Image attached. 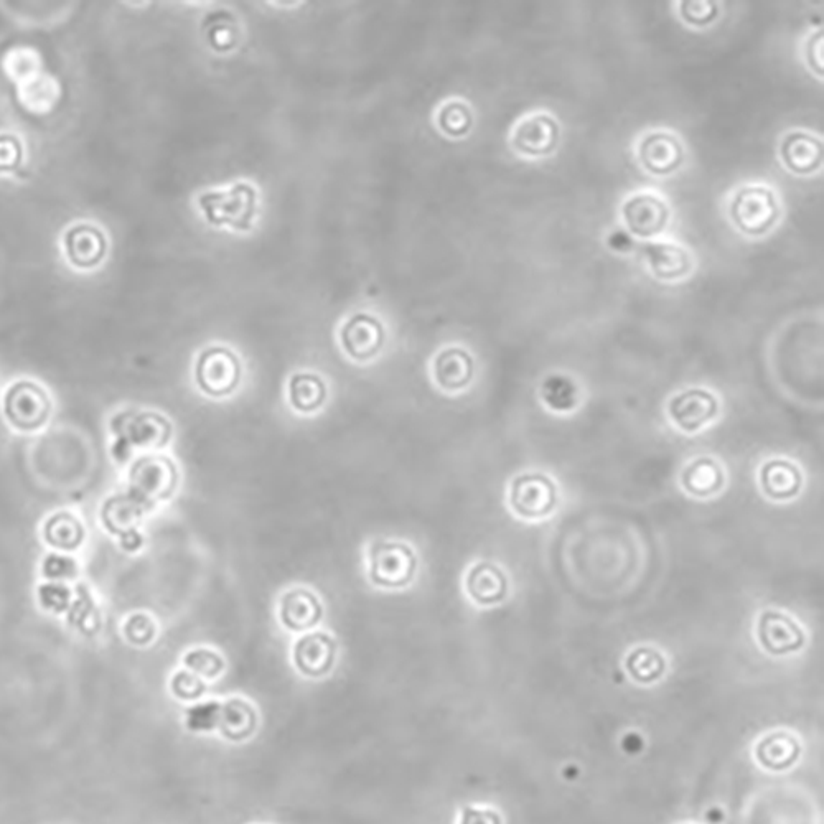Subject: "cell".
I'll list each match as a JSON object with an SVG mask.
<instances>
[{
	"mask_svg": "<svg viewBox=\"0 0 824 824\" xmlns=\"http://www.w3.org/2000/svg\"><path fill=\"white\" fill-rule=\"evenodd\" d=\"M111 427L116 436L114 457L121 462L129 459L134 449H160L172 437L170 422L155 412H121Z\"/></svg>",
	"mask_w": 824,
	"mask_h": 824,
	"instance_id": "cell-1",
	"label": "cell"
},
{
	"mask_svg": "<svg viewBox=\"0 0 824 824\" xmlns=\"http://www.w3.org/2000/svg\"><path fill=\"white\" fill-rule=\"evenodd\" d=\"M129 482L127 493L152 508L157 501L169 500L174 495L178 473L174 462L164 455H146L132 465Z\"/></svg>",
	"mask_w": 824,
	"mask_h": 824,
	"instance_id": "cell-2",
	"label": "cell"
},
{
	"mask_svg": "<svg viewBox=\"0 0 824 824\" xmlns=\"http://www.w3.org/2000/svg\"><path fill=\"white\" fill-rule=\"evenodd\" d=\"M780 208L772 190L765 187L740 188L731 206L734 225L750 236L765 235L777 223Z\"/></svg>",
	"mask_w": 824,
	"mask_h": 824,
	"instance_id": "cell-3",
	"label": "cell"
},
{
	"mask_svg": "<svg viewBox=\"0 0 824 824\" xmlns=\"http://www.w3.org/2000/svg\"><path fill=\"white\" fill-rule=\"evenodd\" d=\"M50 411V398L38 384L20 381L10 386L5 393L4 414L10 426L17 431L33 432L42 429L50 417Z\"/></svg>",
	"mask_w": 824,
	"mask_h": 824,
	"instance_id": "cell-4",
	"label": "cell"
},
{
	"mask_svg": "<svg viewBox=\"0 0 824 824\" xmlns=\"http://www.w3.org/2000/svg\"><path fill=\"white\" fill-rule=\"evenodd\" d=\"M416 556L403 543L378 541L370 549V579L388 589L408 586L416 572Z\"/></svg>",
	"mask_w": 824,
	"mask_h": 824,
	"instance_id": "cell-5",
	"label": "cell"
},
{
	"mask_svg": "<svg viewBox=\"0 0 824 824\" xmlns=\"http://www.w3.org/2000/svg\"><path fill=\"white\" fill-rule=\"evenodd\" d=\"M241 365L235 353L223 347L208 348L198 356L195 380L203 393L223 398L238 388Z\"/></svg>",
	"mask_w": 824,
	"mask_h": 824,
	"instance_id": "cell-6",
	"label": "cell"
},
{
	"mask_svg": "<svg viewBox=\"0 0 824 824\" xmlns=\"http://www.w3.org/2000/svg\"><path fill=\"white\" fill-rule=\"evenodd\" d=\"M559 126L548 114H534L516 126L511 146L516 152L531 157L553 154L558 147Z\"/></svg>",
	"mask_w": 824,
	"mask_h": 824,
	"instance_id": "cell-7",
	"label": "cell"
},
{
	"mask_svg": "<svg viewBox=\"0 0 824 824\" xmlns=\"http://www.w3.org/2000/svg\"><path fill=\"white\" fill-rule=\"evenodd\" d=\"M623 220L630 233L640 238H651L665 230L670 211L665 202L650 193L630 198L623 205Z\"/></svg>",
	"mask_w": 824,
	"mask_h": 824,
	"instance_id": "cell-8",
	"label": "cell"
},
{
	"mask_svg": "<svg viewBox=\"0 0 824 824\" xmlns=\"http://www.w3.org/2000/svg\"><path fill=\"white\" fill-rule=\"evenodd\" d=\"M638 155L651 174L670 175L683 164L684 149L673 134L653 132L643 139Z\"/></svg>",
	"mask_w": 824,
	"mask_h": 824,
	"instance_id": "cell-9",
	"label": "cell"
},
{
	"mask_svg": "<svg viewBox=\"0 0 824 824\" xmlns=\"http://www.w3.org/2000/svg\"><path fill=\"white\" fill-rule=\"evenodd\" d=\"M556 490L548 478L541 475L521 477L511 488V505L523 516H543L553 510Z\"/></svg>",
	"mask_w": 824,
	"mask_h": 824,
	"instance_id": "cell-10",
	"label": "cell"
},
{
	"mask_svg": "<svg viewBox=\"0 0 824 824\" xmlns=\"http://www.w3.org/2000/svg\"><path fill=\"white\" fill-rule=\"evenodd\" d=\"M337 647L327 633H309L299 638L294 647V663L300 673L310 678L327 675L335 660Z\"/></svg>",
	"mask_w": 824,
	"mask_h": 824,
	"instance_id": "cell-11",
	"label": "cell"
},
{
	"mask_svg": "<svg viewBox=\"0 0 824 824\" xmlns=\"http://www.w3.org/2000/svg\"><path fill=\"white\" fill-rule=\"evenodd\" d=\"M279 615L284 627L292 632H307L322 620L324 609L317 595L304 587H295L282 595Z\"/></svg>",
	"mask_w": 824,
	"mask_h": 824,
	"instance_id": "cell-12",
	"label": "cell"
},
{
	"mask_svg": "<svg viewBox=\"0 0 824 824\" xmlns=\"http://www.w3.org/2000/svg\"><path fill=\"white\" fill-rule=\"evenodd\" d=\"M383 342V327L368 315H356L342 328L343 348L353 360H370L380 352Z\"/></svg>",
	"mask_w": 824,
	"mask_h": 824,
	"instance_id": "cell-13",
	"label": "cell"
},
{
	"mask_svg": "<svg viewBox=\"0 0 824 824\" xmlns=\"http://www.w3.org/2000/svg\"><path fill=\"white\" fill-rule=\"evenodd\" d=\"M149 510L141 501L132 497L131 493L114 497L104 505L103 523L111 533L121 536V543L127 539L142 541L137 526L141 525L142 516Z\"/></svg>",
	"mask_w": 824,
	"mask_h": 824,
	"instance_id": "cell-14",
	"label": "cell"
},
{
	"mask_svg": "<svg viewBox=\"0 0 824 824\" xmlns=\"http://www.w3.org/2000/svg\"><path fill=\"white\" fill-rule=\"evenodd\" d=\"M65 251L73 266L91 269L103 261L106 238L94 226H73L65 235Z\"/></svg>",
	"mask_w": 824,
	"mask_h": 824,
	"instance_id": "cell-15",
	"label": "cell"
},
{
	"mask_svg": "<svg viewBox=\"0 0 824 824\" xmlns=\"http://www.w3.org/2000/svg\"><path fill=\"white\" fill-rule=\"evenodd\" d=\"M780 155L788 169L798 175L813 174L823 162V144L806 132H792L783 139Z\"/></svg>",
	"mask_w": 824,
	"mask_h": 824,
	"instance_id": "cell-16",
	"label": "cell"
},
{
	"mask_svg": "<svg viewBox=\"0 0 824 824\" xmlns=\"http://www.w3.org/2000/svg\"><path fill=\"white\" fill-rule=\"evenodd\" d=\"M653 276L661 281H675L688 274L691 258L683 248L670 243H647L642 249Z\"/></svg>",
	"mask_w": 824,
	"mask_h": 824,
	"instance_id": "cell-17",
	"label": "cell"
},
{
	"mask_svg": "<svg viewBox=\"0 0 824 824\" xmlns=\"http://www.w3.org/2000/svg\"><path fill=\"white\" fill-rule=\"evenodd\" d=\"M434 376L437 384L447 391L465 388L473 376L472 358L460 348L444 350L434 361Z\"/></svg>",
	"mask_w": 824,
	"mask_h": 824,
	"instance_id": "cell-18",
	"label": "cell"
},
{
	"mask_svg": "<svg viewBox=\"0 0 824 824\" xmlns=\"http://www.w3.org/2000/svg\"><path fill=\"white\" fill-rule=\"evenodd\" d=\"M714 412H716V401L711 394L701 389L689 391L671 404V414L676 422L688 431H696L698 427L703 426L704 422L714 416Z\"/></svg>",
	"mask_w": 824,
	"mask_h": 824,
	"instance_id": "cell-19",
	"label": "cell"
},
{
	"mask_svg": "<svg viewBox=\"0 0 824 824\" xmlns=\"http://www.w3.org/2000/svg\"><path fill=\"white\" fill-rule=\"evenodd\" d=\"M760 638L768 651L775 655H783L788 651L796 650L803 642V635L796 628L792 620H788L785 615L768 612L762 617V627H760Z\"/></svg>",
	"mask_w": 824,
	"mask_h": 824,
	"instance_id": "cell-20",
	"label": "cell"
},
{
	"mask_svg": "<svg viewBox=\"0 0 824 824\" xmlns=\"http://www.w3.org/2000/svg\"><path fill=\"white\" fill-rule=\"evenodd\" d=\"M467 590L478 604H497L506 592L505 576L493 564L480 562L467 577Z\"/></svg>",
	"mask_w": 824,
	"mask_h": 824,
	"instance_id": "cell-21",
	"label": "cell"
},
{
	"mask_svg": "<svg viewBox=\"0 0 824 824\" xmlns=\"http://www.w3.org/2000/svg\"><path fill=\"white\" fill-rule=\"evenodd\" d=\"M256 727V712L243 699H230L221 704L220 729L231 740H243L251 736Z\"/></svg>",
	"mask_w": 824,
	"mask_h": 824,
	"instance_id": "cell-22",
	"label": "cell"
},
{
	"mask_svg": "<svg viewBox=\"0 0 824 824\" xmlns=\"http://www.w3.org/2000/svg\"><path fill=\"white\" fill-rule=\"evenodd\" d=\"M327 399V386L317 375L300 373L292 376L289 383V401L292 408L299 412H314L322 408Z\"/></svg>",
	"mask_w": 824,
	"mask_h": 824,
	"instance_id": "cell-23",
	"label": "cell"
},
{
	"mask_svg": "<svg viewBox=\"0 0 824 824\" xmlns=\"http://www.w3.org/2000/svg\"><path fill=\"white\" fill-rule=\"evenodd\" d=\"M798 752H800L798 742L787 732H775L772 736L762 740L757 749L760 762L773 770L790 767L798 757Z\"/></svg>",
	"mask_w": 824,
	"mask_h": 824,
	"instance_id": "cell-24",
	"label": "cell"
},
{
	"mask_svg": "<svg viewBox=\"0 0 824 824\" xmlns=\"http://www.w3.org/2000/svg\"><path fill=\"white\" fill-rule=\"evenodd\" d=\"M43 536L53 548L60 549V551H75L80 548L85 539V530L75 516L60 513L48 520Z\"/></svg>",
	"mask_w": 824,
	"mask_h": 824,
	"instance_id": "cell-25",
	"label": "cell"
},
{
	"mask_svg": "<svg viewBox=\"0 0 824 824\" xmlns=\"http://www.w3.org/2000/svg\"><path fill=\"white\" fill-rule=\"evenodd\" d=\"M762 477H764L765 490L775 498L792 497L800 485V475L795 467L785 462H773L767 465Z\"/></svg>",
	"mask_w": 824,
	"mask_h": 824,
	"instance_id": "cell-26",
	"label": "cell"
},
{
	"mask_svg": "<svg viewBox=\"0 0 824 824\" xmlns=\"http://www.w3.org/2000/svg\"><path fill=\"white\" fill-rule=\"evenodd\" d=\"M185 670L192 671L198 678L215 679L225 671V660L216 651L208 648H198V650L188 651L183 656Z\"/></svg>",
	"mask_w": 824,
	"mask_h": 824,
	"instance_id": "cell-27",
	"label": "cell"
},
{
	"mask_svg": "<svg viewBox=\"0 0 824 824\" xmlns=\"http://www.w3.org/2000/svg\"><path fill=\"white\" fill-rule=\"evenodd\" d=\"M221 703L206 701L195 704L185 712V727L190 732H211L218 729L220 722Z\"/></svg>",
	"mask_w": 824,
	"mask_h": 824,
	"instance_id": "cell-28",
	"label": "cell"
},
{
	"mask_svg": "<svg viewBox=\"0 0 824 824\" xmlns=\"http://www.w3.org/2000/svg\"><path fill=\"white\" fill-rule=\"evenodd\" d=\"M719 483H721V473L709 460H701L684 475V485H688L689 490L698 495L714 492Z\"/></svg>",
	"mask_w": 824,
	"mask_h": 824,
	"instance_id": "cell-29",
	"label": "cell"
},
{
	"mask_svg": "<svg viewBox=\"0 0 824 824\" xmlns=\"http://www.w3.org/2000/svg\"><path fill=\"white\" fill-rule=\"evenodd\" d=\"M628 670L638 681L650 683L663 673V660L653 650H638L628 660Z\"/></svg>",
	"mask_w": 824,
	"mask_h": 824,
	"instance_id": "cell-30",
	"label": "cell"
},
{
	"mask_svg": "<svg viewBox=\"0 0 824 824\" xmlns=\"http://www.w3.org/2000/svg\"><path fill=\"white\" fill-rule=\"evenodd\" d=\"M170 689L175 698L182 699V701H195L205 693L206 686L205 681L193 675L192 671L180 670L172 676Z\"/></svg>",
	"mask_w": 824,
	"mask_h": 824,
	"instance_id": "cell-31",
	"label": "cell"
},
{
	"mask_svg": "<svg viewBox=\"0 0 824 824\" xmlns=\"http://www.w3.org/2000/svg\"><path fill=\"white\" fill-rule=\"evenodd\" d=\"M441 126L450 136H464L472 126L469 108L460 103L445 106L441 114Z\"/></svg>",
	"mask_w": 824,
	"mask_h": 824,
	"instance_id": "cell-32",
	"label": "cell"
},
{
	"mask_svg": "<svg viewBox=\"0 0 824 824\" xmlns=\"http://www.w3.org/2000/svg\"><path fill=\"white\" fill-rule=\"evenodd\" d=\"M124 635L134 645H149L157 635L154 620L146 614H134L124 625Z\"/></svg>",
	"mask_w": 824,
	"mask_h": 824,
	"instance_id": "cell-33",
	"label": "cell"
},
{
	"mask_svg": "<svg viewBox=\"0 0 824 824\" xmlns=\"http://www.w3.org/2000/svg\"><path fill=\"white\" fill-rule=\"evenodd\" d=\"M38 599L43 609L50 610L53 614H61L68 609L70 604V590L61 584H47L38 589Z\"/></svg>",
	"mask_w": 824,
	"mask_h": 824,
	"instance_id": "cell-34",
	"label": "cell"
},
{
	"mask_svg": "<svg viewBox=\"0 0 824 824\" xmlns=\"http://www.w3.org/2000/svg\"><path fill=\"white\" fill-rule=\"evenodd\" d=\"M42 571L43 576L52 579V581L71 579V577L76 576V564L73 559L58 556V554H50L43 562Z\"/></svg>",
	"mask_w": 824,
	"mask_h": 824,
	"instance_id": "cell-35",
	"label": "cell"
},
{
	"mask_svg": "<svg viewBox=\"0 0 824 824\" xmlns=\"http://www.w3.org/2000/svg\"><path fill=\"white\" fill-rule=\"evenodd\" d=\"M681 12L689 24L706 25L714 20L717 9L712 2H684Z\"/></svg>",
	"mask_w": 824,
	"mask_h": 824,
	"instance_id": "cell-36",
	"label": "cell"
},
{
	"mask_svg": "<svg viewBox=\"0 0 824 824\" xmlns=\"http://www.w3.org/2000/svg\"><path fill=\"white\" fill-rule=\"evenodd\" d=\"M20 146L15 137H0V172H7L17 167L20 160Z\"/></svg>",
	"mask_w": 824,
	"mask_h": 824,
	"instance_id": "cell-37",
	"label": "cell"
},
{
	"mask_svg": "<svg viewBox=\"0 0 824 824\" xmlns=\"http://www.w3.org/2000/svg\"><path fill=\"white\" fill-rule=\"evenodd\" d=\"M460 824H501V821L497 813H493V811L467 808Z\"/></svg>",
	"mask_w": 824,
	"mask_h": 824,
	"instance_id": "cell-38",
	"label": "cell"
}]
</instances>
